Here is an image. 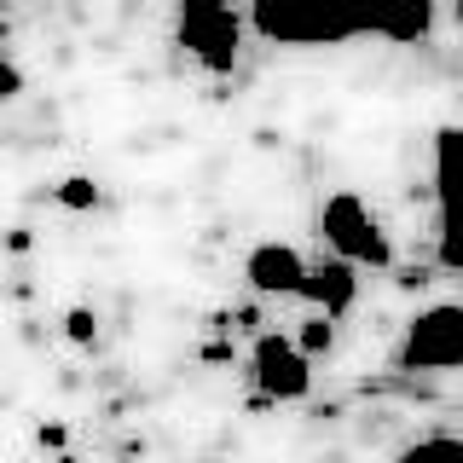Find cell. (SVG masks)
<instances>
[{
  "mask_svg": "<svg viewBox=\"0 0 463 463\" xmlns=\"http://www.w3.org/2000/svg\"><path fill=\"white\" fill-rule=\"evenodd\" d=\"M250 29L272 47H342L376 35V0H250Z\"/></svg>",
  "mask_w": 463,
  "mask_h": 463,
  "instance_id": "1",
  "label": "cell"
},
{
  "mask_svg": "<svg viewBox=\"0 0 463 463\" xmlns=\"http://www.w3.org/2000/svg\"><path fill=\"white\" fill-rule=\"evenodd\" d=\"M318 238H325V250L359 260V267H376V272L394 267V243H388V232L376 226V214L354 192H336V197L318 203Z\"/></svg>",
  "mask_w": 463,
  "mask_h": 463,
  "instance_id": "2",
  "label": "cell"
},
{
  "mask_svg": "<svg viewBox=\"0 0 463 463\" xmlns=\"http://www.w3.org/2000/svg\"><path fill=\"white\" fill-rule=\"evenodd\" d=\"M458 365H463V307L434 301L405 325L400 371H458Z\"/></svg>",
  "mask_w": 463,
  "mask_h": 463,
  "instance_id": "3",
  "label": "cell"
},
{
  "mask_svg": "<svg viewBox=\"0 0 463 463\" xmlns=\"http://www.w3.org/2000/svg\"><path fill=\"white\" fill-rule=\"evenodd\" d=\"M250 376H255V388L267 400H307V388H313V354L301 347L296 336H279V330H260L255 347H250Z\"/></svg>",
  "mask_w": 463,
  "mask_h": 463,
  "instance_id": "4",
  "label": "cell"
},
{
  "mask_svg": "<svg viewBox=\"0 0 463 463\" xmlns=\"http://www.w3.org/2000/svg\"><path fill=\"white\" fill-rule=\"evenodd\" d=\"M180 47L197 58L203 70L226 76L238 64V47H243V24L232 18V6H209V12H180Z\"/></svg>",
  "mask_w": 463,
  "mask_h": 463,
  "instance_id": "5",
  "label": "cell"
},
{
  "mask_svg": "<svg viewBox=\"0 0 463 463\" xmlns=\"http://www.w3.org/2000/svg\"><path fill=\"white\" fill-rule=\"evenodd\" d=\"M359 260H347V255H336L330 250L325 260H307V279H301V289L296 296L307 301V307H318V313H330V318H342L347 307H354V296H359Z\"/></svg>",
  "mask_w": 463,
  "mask_h": 463,
  "instance_id": "6",
  "label": "cell"
},
{
  "mask_svg": "<svg viewBox=\"0 0 463 463\" xmlns=\"http://www.w3.org/2000/svg\"><path fill=\"white\" fill-rule=\"evenodd\" d=\"M243 279H250L255 296H296L301 279H307V260H301V250H289V243H255L243 255Z\"/></svg>",
  "mask_w": 463,
  "mask_h": 463,
  "instance_id": "7",
  "label": "cell"
},
{
  "mask_svg": "<svg viewBox=\"0 0 463 463\" xmlns=\"http://www.w3.org/2000/svg\"><path fill=\"white\" fill-rule=\"evenodd\" d=\"M434 203L440 209H463V128H440L434 134Z\"/></svg>",
  "mask_w": 463,
  "mask_h": 463,
  "instance_id": "8",
  "label": "cell"
},
{
  "mask_svg": "<svg viewBox=\"0 0 463 463\" xmlns=\"http://www.w3.org/2000/svg\"><path fill=\"white\" fill-rule=\"evenodd\" d=\"M434 29V0H376V35L383 41H423Z\"/></svg>",
  "mask_w": 463,
  "mask_h": 463,
  "instance_id": "9",
  "label": "cell"
},
{
  "mask_svg": "<svg viewBox=\"0 0 463 463\" xmlns=\"http://www.w3.org/2000/svg\"><path fill=\"white\" fill-rule=\"evenodd\" d=\"M52 197H58V209H70V214L99 209V185L87 180V174H70V180H58V185H52Z\"/></svg>",
  "mask_w": 463,
  "mask_h": 463,
  "instance_id": "10",
  "label": "cell"
},
{
  "mask_svg": "<svg viewBox=\"0 0 463 463\" xmlns=\"http://www.w3.org/2000/svg\"><path fill=\"white\" fill-rule=\"evenodd\" d=\"M440 267L463 272V209H440Z\"/></svg>",
  "mask_w": 463,
  "mask_h": 463,
  "instance_id": "11",
  "label": "cell"
},
{
  "mask_svg": "<svg viewBox=\"0 0 463 463\" xmlns=\"http://www.w3.org/2000/svg\"><path fill=\"white\" fill-rule=\"evenodd\" d=\"M296 342L307 347V354H330V342H336V325H330V313H318V318H307V325L296 330Z\"/></svg>",
  "mask_w": 463,
  "mask_h": 463,
  "instance_id": "12",
  "label": "cell"
},
{
  "mask_svg": "<svg viewBox=\"0 0 463 463\" xmlns=\"http://www.w3.org/2000/svg\"><path fill=\"white\" fill-rule=\"evenodd\" d=\"M64 336L76 342V347L99 342V313H93V307H70V313H64Z\"/></svg>",
  "mask_w": 463,
  "mask_h": 463,
  "instance_id": "13",
  "label": "cell"
},
{
  "mask_svg": "<svg viewBox=\"0 0 463 463\" xmlns=\"http://www.w3.org/2000/svg\"><path fill=\"white\" fill-rule=\"evenodd\" d=\"M18 93H24V70L0 58V105H12V99H18Z\"/></svg>",
  "mask_w": 463,
  "mask_h": 463,
  "instance_id": "14",
  "label": "cell"
},
{
  "mask_svg": "<svg viewBox=\"0 0 463 463\" xmlns=\"http://www.w3.org/2000/svg\"><path fill=\"white\" fill-rule=\"evenodd\" d=\"M209 6H226V0H180V12H209Z\"/></svg>",
  "mask_w": 463,
  "mask_h": 463,
  "instance_id": "15",
  "label": "cell"
},
{
  "mask_svg": "<svg viewBox=\"0 0 463 463\" xmlns=\"http://www.w3.org/2000/svg\"><path fill=\"white\" fill-rule=\"evenodd\" d=\"M452 12H458V24H463V0H452Z\"/></svg>",
  "mask_w": 463,
  "mask_h": 463,
  "instance_id": "16",
  "label": "cell"
}]
</instances>
